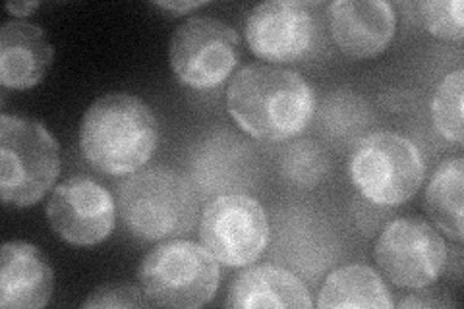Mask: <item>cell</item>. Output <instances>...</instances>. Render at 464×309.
<instances>
[{
	"instance_id": "1",
	"label": "cell",
	"mask_w": 464,
	"mask_h": 309,
	"mask_svg": "<svg viewBox=\"0 0 464 309\" xmlns=\"http://www.w3.org/2000/svg\"><path fill=\"white\" fill-rule=\"evenodd\" d=\"M227 109L248 136L283 141L302 134L312 122L315 92L293 68L250 64L232 78Z\"/></svg>"
},
{
	"instance_id": "2",
	"label": "cell",
	"mask_w": 464,
	"mask_h": 309,
	"mask_svg": "<svg viewBox=\"0 0 464 309\" xmlns=\"http://www.w3.org/2000/svg\"><path fill=\"white\" fill-rule=\"evenodd\" d=\"M159 140L153 111L130 93H107L92 102L80 126V147L95 170L134 174L151 159Z\"/></svg>"
},
{
	"instance_id": "3",
	"label": "cell",
	"mask_w": 464,
	"mask_h": 309,
	"mask_svg": "<svg viewBox=\"0 0 464 309\" xmlns=\"http://www.w3.org/2000/svg\"><path fill=\"white\" fill-rule=\"evenodd\" d=\"M116 211L132 237L143 242H161L192 230L198 199L182 174L157 167L134 172L119 186Z\"/></svg>"
},
{
	"instance_id": "4",
	"label": "cell",
	"mask_w": 464,
	"mask_h": 309,
	"mask_svg": "<svg viewBox=\"0 0 464 309\" xmlns=\"http://www.w3.org/2000/svg\"><path fill=\"white\" fill-rule=\"evenodd\" d=\"M61 174V147L37 121L0 116V198L8 208H32Z\"/></svg>"
},
{
	"instance_id": "5",
	"label": "cell",
	"mask_w": 464,
	"mask_h": 309,
	"mask_svg": "<svg viewBox=\"0 0 464 309\" xmlns=\"http://www.w3.org/2000/svg\"><path fill=\"white\" fill-rule=\"evenodd\" d=\"M219 261L206 246L169 240L145 256L138 278L151 305L198 309L213 300L219 288Z\"/></svg>"
},
{
	"instance_id": "6",
	"label": "cell",
	"mask_w": 464,
	"mask_h": 309,
	"mask_svg": "<svg viewBox=\"0 0 464 309\" xmlns=\"http://www.w3.org/2000/svg\"><path fill=\"white\" fill-rule=\"evenodd\" d=\"M348 172L368 201L395 208L416 196L426 179V160L409 138L397 131H373L358 143Z\"/></svg>"
},
{
	"instance_id": "7",
	"label": "cell",
	"mask_w": 464,
	"mask_h": 309,
	"mask_svg": "<svg viewBox=\"0 0 464 309\" xmlns=\"http://www.w3.org/2000/svg\"><path fill=\"white\" fill-rule=\"evenodd\" d=\"M169 61L182 85L215 90L240 63V35L223 20L192 16L172 34Z\"/></svg>"
},
{
	"instance_id": "8",
	"label": "cell",
	"mask_w": 464,
	"mask_h": 309,
	"mask_svg": "<svg viewBox=\"0 0 464 309\" xmlns=\"http://www.w3.org/2000/svg\"><path fill=\"white\" fill-rule=\"evenodd\" d=\"M373 259L395 286L422 290L445 271L447 246L426 220L406 217L383 228L373 247Z\"/></svg>"
},
{
	"instance_id": "9",
	"label": "cell",
	"mask_w": 464,
	"mask_h": 309,
	"mask_svg": "<svg viewBox=\"0 0 464 309\" xmlns=\"http://www.w3.org/2000/svg\"><path fill=\"white\" fill-rule=\"evenodd\" d=\"M199 238L227 267H248L269 244V218L250 196H219L203 209Z\"/></svg>"
},
{
	"instance_id": "10",
	"label": "cell",
	"mask_w": 464,
	"mask_h": 309,
	"mask_svg": "<svg viewBox=\"0 0 464 309\" xmlns=\"http://www.w3.org/2000/svg\"><path fill=\"white\" fill-rule=\"evenodd\" d=\"M47 218L58 238L72 246H95L116 227V201L92 176H70L58 184L47 203Z\"/></svg>"
},
{
	"instance_id": "11",
	"label": "cell",
	"mask_w": 464,
	"mask_h": 309,
	"mask_svg": "<svg viewBox=\"0 0 464 309\" xmlns=\"http://www.w3.org/2000/svg\"><path fill=\"white\" fill-rule=\"evenodd\" d=\"M312 6L302 0H269L254 6L244 24L250 51L267 63L300 61L317 35Z\"/></svg>"
},
{
	"instance_id": "12",
	"label": "cell",
	"mask_w": 464,
	"mask_h": 309,
	"mask_svg": "<svg viewBox=\"0 0 464 309\" xmlns=\"http://www.w3.org/2000/svg\"><path fill=\"white\" fill-rule=\"evenodd\" d=\"M329 32L346 56L375 58L395 37V6L387 0H337L329 5Z\"/></svg>"
},
{
	"instance_id": "13",
	"label": "cell",
	"mask_w": 464,
	"mask_h": 309,
	"mask_svg": "<svg viewBox=\"0 0 464 309\" xmlns=\"http://www.w3.org/2000/svg\"><path fill=\"white\" fill-rule=\"evenodd\" d=\"M54 273L47 256L29 242L14 240L3 246L0 263V307L39 309L51 302Z\"/></svg>"
},
{
	"instance_id": "14",
	"label": "cell",
	"mask_w": 464,
	"mask_h": 309,
	"mask_svg": "<svg viewBox=\"0 0 464 309\" xmlns=\"http://www.w3.org/2000/svg\"><path fill=\"white\" fill-rule=\"evenodd\" d=\"M53 63V45L37 24L10 20L0 27V83L6 90H32Z\"/></svg>"
},
{
	"instance_id": "15",
	"label": "cell",
	"mask_w": 464,
	"mask_h": 309,
	"mask_svg": "<svg viewBox=\"0 0 464 309\" xmlns=\"http://www.w3.org/2000/svg\"><path fill=\"white\" fill-rule=\"evenodd\" d=\"M227 305L235 309H310L314 302L306 285L295 273L275 265H256L244 269L230 285Z\"/></svg>"
},
{
	"instance_id": "16",
	"label": "cell",
	"mask_w": 464,
	"mask_h": 309,
	"mask_svg": "<svg viewBox=\"0 0 464 309\" xmlns=\"http://www.w3.org/2000/svg\"><path fill=\"white\" fill-rule=\"evenodd\" d=\"M393 294L382 275L368 265H346L333 271L317 294V307H375L391 309Z\"/></svg>"
},
{
	"instance_id": "17",
	"label": "cell",
	"mask_w": 464,
	"mask_h": 309,
	"mask_svg": "<svg viewBox=\"0 0 464 309\" xmlns=\"http://www.w3.org/2000/svg\"><path fill=\"white\" fill-rule=\"evenodd\" d=\"M464 160L462 157L445 159L435 169L424 194V208L441 232L455 242H462L464 228Z\"/></svg>"
},
{
	"instance_id": "18",
	"label": "cell",
	"mask_w": 464,
	"mask_h": 309,
	"mask_svg": "<svg viewBox=\"0 0 464 309\" xmlns=\"http://www.w3.org/2000/svg\"><path fill=\"white\" fill-rule=\"evenodd\" d=\"M464 72L459 68L447 73L431 99L433 124L440 134L451 143L462 145L464 141Z\"/></svg>"
},
{
	"instance_id": "19",
	"label": "cell",
	"mask_w": 464,
	"mask_h": 309,
	"mask_svg": "<svg viewBox=\"0 0 464 309\" xmlns=\"http://www.w3.org/2000/svg\"><path fill=\"white\" fill-rule=\"evenodd\" d=\"M418 16L433 37L462 43V3L460 0H428L416 5Z\"/></svg>"
},
{
	"instance_id": "20",
	"label": "cell",
	"mask_w": 464,
	"mask_h": 309,
	"mask_svg": "<svg viewBox=\"0 0 464 309\" xmlns=\"http://www.w3.org/2000/svg\"><path fill=\"white\" fill-rule=\"evenodd\" d=\"M151 302L145 296L143 290L128 283H107L95 288L83 307H150Z\"/></svg>"
},
{
	"instance_id": "21",
	"label": "cell",
	"mask_w": 464,
	"mask_h": 309,
	"mask_svg": "<svg viewBox=\"0 0 464 309\" xmlns=\"http://www.w3.org/2000/svg\"><path fill=\"white\" fill-rule=\"evenodd\" d=\"M449 305H457L455 302L449 300H435L431 298L430 292L424 294H411L409 298H404L399 302V307H449Z\"/></svg>"
},
{
	"instance_id": "22",
	"label": "cell",
	"mask_w": 464,
	"mask_h": 309,
	"mask_svg": "<svg viewBox=\"0 0 464 309\" xmlns=\"http://www.w3.org/2000/svg\"><path fill=\"white\" fill-rule=\"evenodd\" d=\"M157 8H163V10H167V12H170V14H188V12H192V10H196V8H201V6H206L208 3H203V0H198V3H190V0H182V3H174V0H170V3H153Z\"/></svg>"
},
{
	"instance_id": "23",
	"label": "cell",
	"mask_w": 464,
	"mask_h": 309,
	"mask_svg": "<svg viewBox=\"0 0 464 309\" xmlns=\"http://www.w3.org/2000/svg\"><path fill=\"white\" fill-rule=\"evenodd\" d=\"M37 6H39L37 0H34V3H10L6 5V10L12 14V16L24 18V16H29V14H32Z\"/></svg>"
}]
</instances>
